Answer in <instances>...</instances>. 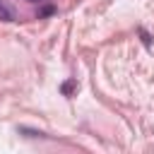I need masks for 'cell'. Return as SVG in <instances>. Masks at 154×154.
Instances as JSON below:
<instances>
[{
  "label": "cell",
  "instance_id": "cell-2",
  "mask_svg": "<svg viewBox=\"0 0 154 154\" xmlns=\"http://www.w3.org/2000/svg\"><path fill=\"white\" fill-rule=\"evenodd\" d=\"M26 2H38V0H26Z\"/></svg>",
  "mask_w": 154,
  "mask_h": 154
},
{
  "label": "cell",
  "instance_id": "cell-1",
  "mask_svg": "<svg viewBox=\"0 0 154 154\" xmlns=\"http://www.w3.org/2000/svg\"><path fill=\"white\" fill-rule=\"evenodd\" d=\"M12 19H14V17H12V10L0 2V22H12Z\"/></svg>",
  "mask_w": 154,
  "mask_h": 154
}]
</instances>
